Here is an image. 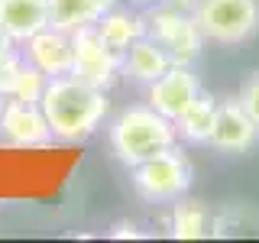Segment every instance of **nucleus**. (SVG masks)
<instances>
[{"label":"nucleus","mask_w":259,"mask_h":243,"mask_svg":"<svg viewBox=\"0 0 259 243\" xmlns=\"http://www.w3.org/2000/svg\"><path fill=\"white\" fill-rule=\"evenodd\" d=\"M214 117H217V101L210 94H198L188 104V110L175 120V130L191 143H207L210 130H214Z\"/></svg>","instance_id":"nucleus-16"},{"label":"nucleus","mask_w":259,"mask_h":243,"mask_svg":"<svg viewBox=\"0 0 259 243\" xmlns=\"http://www.w3.org/2000/svg\"><path fill=\"white\" fill-rule=\"evenodd\" d=\"M237 101L243 104V110H246L249 117H253L256 124H259V71H256V75H249L246 81H243V88H240Z\"/></svg>","instance_id":"nucleus-19"},{"label":"nucleus","mask_w":259,"mask_h":243,"mask_svg":"<svg viewBox=\"0 0 259 243\" xmlns=\"http://www.w3.org/2000/svg\"><path fill=\"white\" fill-rule=\"evenodd\" d=\"M26 55L49 78L71 75V32L55 29V26L39 29L32 39H26Z\"/></svg>","instance_id":"nucleus-10"},{"label":"nucleus","mask_w":259,"mask_h":243,"mask_svg":"<svg viewBox=\"0 0 259 243\" xmlns=\"http://www.w3.org/2000/svg\"><path fill=\"white\" fill-rule=\"evenodd\" d=\"M0 136L10 146H46L52 140V127L39 104L7 97L4 110H0Z\"/></svg>","instance_id":"nucleus-8"},{"label":"nucleus","mask_w":259,"mask_h":243,"mask_svg":"<svg viewBox=\"0 0 259 243\" xmlns=\"http://www.w3.org/2000/svg\"><path fill=\"white\" fill-rule=\"evenodd\" d=\"M39 107L52 127V136H59L65 143H78L88 140L104 124L110 101L104 88H94L75 75H59L49 78Z\"/></svg>","instance_id":"nucleus-1"},{"label":"nucleus","mask_w":259,"mask_h":243,"mask_svg":"<svg viewBox=\"0 0 259 243\" xmlns=\"http://www.w3.org/2000/svg\"><path fill=\"white\" fill-rule=\"evenodd\" d=\"M20 68H23V59L13 52V49H4L0 52V94L10 97L13 94V85L20 78Z\"/></svg>","instance_id":"nucleus-18"},{"label":"nucleus","mask_w":259,"mask_h":243,"mask_svg":"<svg viewBox=\"0 0 259 243\" xmlns=\"http://www.w3.org/2000/svg\"><path fill=\"white\" fill-rule=\"evenodd\" d=\"M49 26V0H0V29L13 43H26Z\"/></svg>","instance_id":"nucleus-11"},{"label":"nucleus","mask_w":259,"mask_h":243,"mask_svg":"<svg viewBox=\"0 0 259 243\" xmlns=\"http://www.w3.org/2000/svg\"><path fill=\"white\" fill-rule=\"evenodd\" d=\"M110 237H133V240H136V237H140V230H136L133 224H117Z\"/></svg>","instance_id":"nucleus-20"},{"label":"nucleus","mask_w":259,"mask_h":243,"mask_svg":"<svg viewBox=\"0 0 259 243\" xmlns=\"http://www.w3.org/2000/svg\"><path fill=\"white\" fill-rule=\"evenodd\" d=\"M120 65H123L120 52H113L94 26L71 32V75L75 78L107 91L120 75Z\"/></svg>","instance_id":"nucleus-6"},{"label":"nucleus","mask_w":259,"mask_h":243,"mask_svg":"<svg viewBox=\"0 0 259 243\" xmlns=\"http://www.w3.org/2000/svg\"><path fill=\"white\" fill-rule=\"evenodd\" d=\"M214 149L221 152H233L243 156L259 143V124L243 110L240 101H221L217 104V117H214V130H210V140Z\"/></svg>","instance_id":"nucleus-7"},{"label":"nucleus","mask_w":259,"mask_h":243,"mask_svg":"<svg viewBox=\"0 0 259 243\" xmlns=\"http://www.w3.org/2000/svg\"><path fill=\"white\" fill-rule=\"evenodd\" d=\"M198 94H201V85L191 75L188 65H172L165 75L149 85V107H156L162 117H168L175 124Z\"/></svg>","instance_id":"nucleus-9"},{"label":"nucleus","mask_w":259,"mask_h":243,"mask_svg":"<svg viewBox=\"0 0 259 243\" xmlns=\"http://www.w3.org/2000/svg\"><path fill=\"white\" fill-rule=\"evenodd\" d=\"M4 104H7V97H4V94H0V110H4Z\"/></svg>","instance_id":"nucleus-22"},{"label":"nucleus","mask_w":259,"mask_h":243,"mask_svg":"<svg viewBox=\"0 0 259 243\" xmlns=\"http://www.w3.org/2000/svg\"><path fill=\"white\" fill-rule=\"evenodd\" d=\"M46 85H49V75H46V71L36 68L32 62H23L20 78H16L10 97H16V101H29V104H39V101H42Z\"/></svg>","instance_id":"nucleus-17"},{"label":"nucleus","mask_w":259,"mask_h":243,"mask_svg":"<svg viewBox=\"0 0 259 243\" xmlns=\"http://www.w3.org/2000/svg\"><path fill=\"white\" fill-rule=\"evenodd\" d=\"M194 20L210 43L243 46L259 32V0H198Z\"/></svg>","instance_id":"nucleus-3"},{"label":"nucleus","mask_w":259,"mask_h":243,"mask_svg":"<svg viewBox=\"0 0 259 243\" xmlns=\"http://www.w3.org/2000/svg\"><path fill=\"white\" fill-rule=\"evenodd\" d=\"M133 185L146 201H178L191 188V166L175 146L133 166Z\"/></svg>","instance_id":"nucleus-5"},{"label":"nucleus","mask_w":259,"mask_h":243,"mask_svg":"<svg viewBox=\"0 0 259 243\" xmlns=\"http://www.w3.org/2000/svg\"><path fill=\"white\" fill-rule=\"evenodd\" d=\"M149 4H162V0H149Z\"/></svg>","instance_id":"nucleus-23"},{"label":"nucleus","mask_w":259,"mask_h":243,"mask_svg":"<svg viewBox=\"0 0 259 243\" xmlns=\"http://www.w3.org/2000/svg\"><path fill=\"white\" fill-rule=\"evenodd\" d=\"M4 49H13V39H10V36H7V32H4V29H0V52H4Z\"/></svg>","instance_id":"nucleus-21"},{"label":"nucleus","mask_w":259,"mask_h":243,"mask_svg":"<svg viewBox=\"0 0 259 243\" xmlns=\"http://www.w3.org/2000/svg\"><path fill=\"white\" fill-rule=\"evenodd\" d=\"M94 29L101 32V39L113 49V52L123 55L136 39L146 36V16H136L130 10H117V7H113V10H107L94 23Z\"/></svg>","instance_id":"nucleus-14"},{"label":"nucleus","mask_w":259,"mask_h":243,"mask_svg":"<svg viewBox=\"0 0 259 243\" xmlns=\"http://www.w3.org/2000/svg\"><path fill=\"white\" fill-rule=\"evenodd\" d=\"M113 7H117V0H49V26L75 32L94 26Z\"/></svg>","instance_id":"nucleus-12"},{"label":"nucleus","mask_w":259,"mask_h":243,"mask_svg":"<svg viewBox=\"0 0 259 243\" xmlns=\"http://www.w3.org/2000/svg\"><path fill=\"white\" fill-rule=\"evenodd\" d=\"M175 124L162 117L156 107H126L110 127V146L113 156L133 169L143 159L175 146Z\"/></svg>","instance_id":"nucleus-2"},{"label":"nucleus","mask_w":259,"mask_h":243,"mask_svg":"<svg viewBox=\"0 0 259 243\" xmlns=\"http://www.w3.org/2000/svg\"><path fill=\"white\" fill-rule=\"evenodd\" d=\"M168 230L175 240H204L214 230V217L204 208V201L194 198H178L168 214Z\"/></svg>","instance_id":"nucleus-15"},{"label":"nucleus","mask_w":259,"mask_h":243,"mask_svg":"<svg viewBox=\"0 0 259 243\" xmlns=\"http://www.w3.org/2000/svg\"><path fill=\"white\" fill-rule=\"evenodd\" d=\"M146 36L165 49L172 65H188V68L201 59L204 49V32L194 13H185L178 7H156L146 16Z\"/></svg>","instance_id":"nucleus-4"},{"label":"nucleus","mask_w":259,"mask_h":243,"mask_svg":"<svg viewBox=\"0 0 259 243\" xmlns=\"http://www.w3.org/2000/svg\"><path fill=\"white\" fill-rule=\"evenodd\" d=\"M123 68H126V75L133 81L152 85L156 78H162L168 68H172V59H168V52L156 43V39L143 36L123 52Z\"/></svg>","instance_id":"nucleus-13"}]
</instances>
